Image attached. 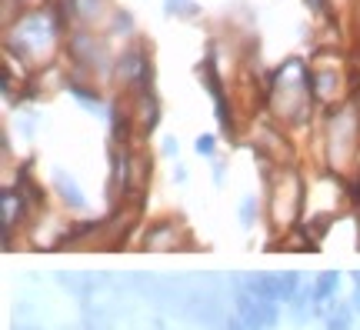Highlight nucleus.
I'll use <instances>...</instances> for the list:
<instances>
[{
  "instance_id": "obj_7",
  "label": "nucleus",
  "mask_w": 360,
  "mask_h": 330,
  "mask_svg": "<svg viewBox=\"0 0 360 330\" xmlns=\"http://www.w3.org/2000/svg\"><path fill=\"white\" fill-rule=\"evenodd\" d=\"M337 287H340V274L337 270H323V274H317V280L310 284V291H314V304H317V317H327L330 310H334V293Z\"/></svg>"
},
{
  "instance_id": "obj_19",
  "label": "nucleus",
  "mask_w": 360,
  "mask_h": 330,
  "mask_svg": "<svg viewBox=\"0 0 360 330\" xmlns=\"http://www.w3.org/2000/svg\"><path fill=\"white\" fill-rule=\"evenodd\" d=\"M174 153H177V140L164 137V157H174Z\"/></svg>"
},
{
  "instance_id": "obj_4",
  "label": "nucleus",
  "mask_w": 360,
  "mask_h": 330,
  "mask_svg": "<svg viewBox=\"0 0 360 330\" xmlns=\"http://www.w3.org/2000/svg\"><path fill=\"white\" fill-rule=\"evenodd\" d=\"M30 193L24 187H4L0 193V217H4V243L11 250V241H13V227H20L30 214Z\"/></svg>"
},
{
  "instance_id": "obj_8",
  "label": "nucleus",
  "mask_w": 360,
  "mask_h": 330,
  "mask_svg": "<svg viewBox=\"0 0 360 330\" xmlns=\"http://www.w3.org/2000/svg\"><path fill=\"white\" fill-rule=\"evenodd\" d=\"M117 70H120V77L124 80H143L147 84V77H150V61H147V53L141 51V47H130V51L120 53V61H117Z\"/></svg>"
},
{
  "instance_id": "obj_15",
  "label": "nucleus",
  "mask_w": 360,
  "mask_h": 330,
  "mask_svg": "<svg viewBox=\"0 0 360 330\" xmlns=\"http://www.w3.org/2000/svg\"><path fill=\"white\" fill-rule=\"evenodd\" d=\"M193 151L200 153V157H214L217 153V134H200V137L193 140Z\"/></svg>"
},
{
  "instance_id": "obj_9",
  "label": "nucleus",
  "mask_w": 360,
  "mask_h": 330,
  "mask_svg": "<svg viewBox=\"0 0 360 330\" xmlns=\"http://www.w3.org/2000/svg\"><path fill=\"white\" fill-rule=\"evenodd\" d=\"M237 317L247 330H264V320H260V297L247 291V287H237Z\"/></svg>"
},
{
  "instance_id": "obj_3",
  "label": "nucleus",
  "mask_w": 360,
  "mask_h": 330,
  "mask_svg": "<svg viewBox=\"0 0 360 330\" xmlns=\"http://www.w3.org/2000/svg\"><path fill=\"white\" fill-rule=\"evenodd\" d=\"M354 137H357V117L354 110H337L327 130V164L330 170H344L350 151H354Z\"/></svg>"
},
{
  "instance_id": "obj_17",
  "label": "nucleus",
  "mask_w": 360,
  "mask_h": 330,
  "mask_svg": "<svg viewBox=\"0 0 360 330\" xmlns=\"http://www.w3.org/2000/svg\"><path fill=\"white\" fill-rule=\"evenodd\" d=\"M224 177H227V164H214V184H224Z\"/></svg>"
},
{
  "instance_id": "obj_5",
  "label": "nucleus",
  "mask_w": 360,
  "mask_h": 330,
  "mask_svg": "<svg viewBox=\"0 0 360 330\" xmlns=\"http://www.w3.org/2000/svg\"><path fill=\"white\" fill-rule=\"evenodd\" d=\"M184 247V227L174 220H157L143 234V250H180Z\"/></svg>"
},
{
  "instance_id": "obj_16",
  "label": "nucleus",
  "mask_w": 360,
  "mask_h": 330,
  "mask_svg": "<svg viewBox=\"0 0 360 330\" xmlns=\"http://www.w3.org/2000/svg\"><path fill=\"white\" fill-rule=\"evenodd\" d=\"M167 13H187V17H197V7L191 0H167Z\"/></svg>"
},
{
  "instance_id": "obj_10",
  "label": "nucleus",
  "mask_w": 360,
  "mask_h": 330,
  "mask_svg": "<svg viewBox=\"0 0 360 330\" xmlns=\"http://www.w3.org/2000/svg\"><path fill=\"white\" fill-rule=\"evenodd\" d=\"M240 287L260 297V300H277L281 304V284H277V274H247L240 280Z\"/></svg>"
},
{
  "instance_id": "obj_18",
  "label": "nucleus",
  "mask_w": 360,
  "mask_h": 330,
  "mask_svg": "<svg viewBox=\"0 0 360 330\" xmlns=\"http://www.w3.org/2000/svg\"><path fill=\"white\" fill-rule=\"evenodd\" d=\"M187 177H191V170H187V164H180L177 170H174V180H177V184H187Z\"/></svg>"
},
{
  "instance_id": "obj_13",
  "label": "nucleus",
  "mask_w": 360,
  "mask_h": 330,
  "mask_svg": "<svg viewBox=\"0 0 360 330\" xmlns=\"http://www.w3.org/2000/svg\"><path fill=\"white\" fill-rule=\"evenodd\" d=\"M257 214H260V201L250 193V197H244V201H240V207H237V220H240V227L250 230L254 224H257Z\"/></svg>"
},
{
  "instance_id": "obj_6",
  "label": "nucleus",
  "mask_w": 360,
  "mask_h": 330,
  "mask_svg": "<svg viewBox=\"0 0 360 330\" xmlns=\"http://www.w3.org/2000/svg\"><path fill=\"white\" fill-rule=\"evenodd\" d=\"M51 184H53V193L60 197L64 207H70V210H87V197L80 191V184L67 174L64 167H51Z\"/></svg>"
},
{
  "instance_id": "obj_2",
  "label": "nucleus",
  "mask_w": 360,
  "mask_h": 330,
  "mask_svg": "<svg viewBox=\"0 0 360 330\" xmlns=\"http://www.w3.org/2000/svg\"><path fill=\"white\" fill-rule=\"evenodd\" d=\"M53 34H57V24H53L51 13L34 11L13 24L11 37H7V47H11L13 53L27 57V61H34V57H44V53L51 51Z\"/></svg>"
},
{
  "instance_id": "obj_12",
  "label": "nucleus",
  "mask_w": 360,
  "mask_h": 330,
  "mask_svg": "<svg viewBox=\"0 0 360 330\" xmlns=\"http://www.w3.org/2000/svg\"><path fill=\"white\" fill-rule=\"evenodd\" d=\"M350 320H354V307L334 304V310L327 314V330H350Z\"/></svg>"
},
{
  "instance_id": "obj_1",
  "label": "nucleus",
  "mask_w": 360,
  "mask_h": 330,
  "mask_svg": "<svg viewBox=\"0 0 360 330\" xmlns=\"http://www.w3.org/2000/svg\"><path fill=\"white\" fill-rule=\"evenodd\" d=\"M300 201H304V184L300 174L283 167L277 177H270L267 184V220L274 224L277 234H290L297 214H300Z\"/></svg>"
},
{
  "instance_id": "obj_11",
  "label": "nucleus",
  "mask_w": 360,
  "mask_h": 330,
  "mask_svg": "<svg viewBox=\"0 0 360 330\" xmlns=\"http://www.w3.org/2000/svg\"><path fill=\"white\" fill-rule=\"evenodd\" d=\"M277 284H281V304H290L297 293L304 291V280H300L297 270H283V274H277Z\"/></svg>"
},
{
  "instance_id": "obj_22",
  "label": "nucleus",
  "mask_w": 360,
  "mask_h": 330,
  "mask_svg": "<svg viewBox=\"0 0 360 330\" xmlns=\"http://www.w3.org/2000/svg\"><path fill=\"white\" fill-rule=\"evenodd\" d=\"M354 284H360V270H357V274H354Z\"/></svg>"
},
{
  "instance_id": "obj_14",
  "label": "nucleus",
  "mask_w": 360,
  "mask_h": 330,
  "mask_svg": "<svg viewBox=\"0 0 360 330\" xmlns=\"http://www.w3.org/2000/svg\"><path fill=\"white\" fill-rule=\"evenodd\" d=\"M101 7H103V0H74V17H80V20H94L97 13H101Z\"/></svg>"
},
{
  "instance_id": "obj_20",
  "label": "nucleus",
  "mask_w": 360,
  "mask_h": 330,
  "mask_svg": "<svg viewBox=\"0 0 360 330\" xmlns=\"http://www.w3.org/2000/svg\"><path fill=\"white\" fill-rule=\"evenodd\" d=\"M350 307H354V314H360V284H354V300H350Z\"/></svg>"
},
{
  "instance_id": "obj_21",
  "label": "nucleus",
  "mask_w": 360,
  "mask_h": 330,
  "mask_svg": "<svg viewBox=\"0 0 360 330\" xmlns=\"http://www.w3.org/2000/svg\"><path fill=\"white\" fill-rule=\"evenodd\" d=\"M227 330H247L244 324H240V317H231V324H227Z\"/></svg>"
}]
</instances>
